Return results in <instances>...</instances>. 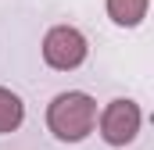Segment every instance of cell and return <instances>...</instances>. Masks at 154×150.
Masks as SVG:
<instances>
[{"label": "cell", "instance_id": "obj_1", "mask_svg": "<svg viewBox=\"0 0 154 150\" xmlns=\"http://www.w3.org/2000/svg\"><path fill=\"white\" fill-rule=\"evenodd\" d=\"M47 125L57 140L65 143H79L93 132L97 125V100L90 93H79V89H68V93H57L47 107Z\"/></svg>", "mask_w": 154, "mask_h": 150}, {"label": "cell", "instance_id": "obj_2", "mask_svg": "<svg viewBox=\"0 0 154 150\" xmlns=\"http://www.w3.org/2000/svg\"><path fill=\"white\" fill-rule=\"evenodd\" d=\"M86 54H90V43L86 36L72 29V25H54L47 36H43V61L50 64V68H57V72H72L79 68L82 61H86Z\"/></svg>", "mask_w": 154, "mask_h": 150}, {"label": "cell", "instance_id": "obj_3", "mask_svg": "<svg viewBox=\"0 0 154 150\" xmlns=\"http://www.w3.org/2000/svg\"><path fill=\"white\" fill-rule=\"evenodd\" d=\"M140 122H143L140 107H136L133 100L118 97V100H111V104L104 107V114H100V136H104V143H111V147H125V143L136 140Z\"/></svg>", "mask_w": 154, "mask_h": 150}, {"label": "cell", "instance_id": "obj_4", "mask_svg": "<svg viewBox=\"0 0 154 150\" xmlns=\"http://www.w3.org/2000/svg\"><path fill=\"white\" fill-rule=\"evenodd\" d=\"M147 4L151 0H108V14H111L115 25L133 29V25H140L147 18Z\"/></svg>", "mask_w": 154, "mask_h": 150}, {"label": "cell", "instance_id": "obj_5", "mask_svg": "<svg viewBox=\"0 0 154 150\" xmlns=\"http://www.w3.org/2000/svg\"><path fill=\"white\" fill-rule=\"evenodd\" d=\"M22 118H25V104H22V97L0 86V136H4V132H14V129L22 125Z\"/></svg>", "mask_w": 154, "mask_h": 150}]
</instances>
